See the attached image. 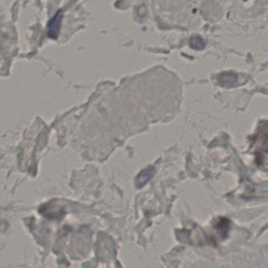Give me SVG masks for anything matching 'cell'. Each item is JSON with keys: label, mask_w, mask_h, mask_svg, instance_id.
Returning <instances> with one entry per match:
<instances>
[{"label": "cell", "mask_w": 268, "mask_h": 268, "mask_svg": "<svg viewBox=\"0 0 268 268\" xmlns=\"http://www.w3.org/2000/svg\"><path fill=\"white\" fill-rule=\"evenodd\" d=\"M62 13L58 11L55 16L49 21L47 25V35L51 39H57L61 30Z\"/></svg>", "instance_id": "1"}, {"label": "cell", "mask_w": 268, "mask_h": 268, "mask_svg": "<svg viewBox=\"0 0 268 268\" xmlns=\"http://www.w3.org/2000/svg\"><path fill=\"white\" fill-rule=\"evenodd\" d=\"M155 173H156V170L152 166H149V167L146 168V169H144V170L140 172L136 179V187H144L152 179V177L155 175Z\"/></svg>", "instance_id": "2"}, {"label": "cell", "mask_w": 268, "mask_h": 268, "mask_svg": "<svg viewBox=\"0 0 268 268\" xmlns=\"http://www.w3.org/2000/svg\"><path fill=\"white\" fill-rule=\"evenodd\" d=\"M216 231L221 239H224L227 236L229 228H230V221L227 218L221 217L217 220L214 225Z\"/></svg>", "instance_id": "3"}, {"label": "cell", "mask_w": 268, "mask_h": 268, "mask_svg": "<svg viewBox=\"0 0 268 268\" xmlns=\"http://www.w3.org/2000/svg\"><path fill=\"white\" fill-rule=\"evenodd\" d=\"M236 79V75L234 73H231V72L222 74L219 77V81L221 85L227 87H231L233 84H235Z\"/></svg>", "instance_id": "4"}, {"label": "cell", "mask_w": 268, "mask_h": 268, "mask_svg": "<svg viewBox=\"0 0 268 268\" xmlns=\"http://www.w3.org/2000/svg\"><path fill=\"white\" fill-rule=\"evenodd\" d=\"M190 46L196 50H201L205 47V43L201 36H193L190 40Z\"/></svg>", "instance_id": "5"}]
</instances>
